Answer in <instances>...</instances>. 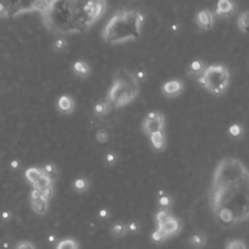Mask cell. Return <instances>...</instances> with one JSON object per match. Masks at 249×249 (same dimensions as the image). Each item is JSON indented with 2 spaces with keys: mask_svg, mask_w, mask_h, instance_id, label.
Masks as SVG:
<instances>
[{
  "mask_svg": "<svg viewBox=\"0 0 249 249\" xmlns=\"http://www.w3.org/2000/svg\"><path fill=\"white\" fill-rule=\"evenodd\" d=\"M44 170L43 168H40V167H30L28 169L25 170V178L27 179V181L30 183V184H33L35 183L39 177L43 174Z\"/></svg>",
  "mask_w": 249,
  "mask_h": 249,
  "instance_id": "obj_19",
  "label": "cell"
},
{
  "mask_svg": "<svg viewBox=\"0 0 249 249\" xmlns=\"http://www.w3.org/2000/svg\"><path fill=\"white\" fill-rule=\"evenodd\" d=\"M112 110H113L112 106L105 98L98 100L93 106V114L95 117L99 119L106 117Z\"/></svg>",
  "mask_w": 249,
  "mask_h": 249,
  "instance_id": "obj_13",
  "label": "cell"
},
{
  "mask_svg": "<svg viewBox=\"0 0 249 249\" xmlns=\"http://www.w3.org/2000/svg\"><path fill=\"white\" fill-rule=\"evenodd\" d=\"M225 249H247V247L242 239L233 238L227 241Z\"/></svg>",
  "mask_w": 249,
  "mask_h": 249,
  "instance_id": "obj_24",
  "label": "cell"
},
{
  "mask_svg": "<svg viewBox=\"0 0 249 249\" xmlns=\"http://www.w3.org/2000/svg\"><path fill=\"white\" fill-rule=\"evenodd\" d=\"M40 192H41V195H42L46 199L49 200V199L53 196V186L48 187V188H46V189H44V190H42V191H40Z\"/></svg>",
  "mask_w": 249,
  "mask_h": 249,
  "instance_id": "obj_31",
  "label": "cell"
},
{
  "mask_svg": "<svg viewBox=\"0 0 249 249\" xmlns=\"http://www.w3.org/2000/svg\"><path fill=\"white\" fill-rule=\"evenodd\" d=\"M205 64L203 63V61L199 60V59H196L193 60L190 65H189V74L192 77H198L199 75H201V73L203 72V70L205 69Z\"/></svg>",
  "mask_w": 249,
  "mask_h": 249,
  "instance_id": "obj_18",
  "label": "cell"
},
{
  "mask_svg": "<svg viewBox=\"0 0 249 249\" xmlns=\"http://www.w3.org/2000/svg\"><path fill=\"white\" fill-rule=\"evenodd\" d=\"M206 236L203 233H196L191 236L190 238V244L194 248H201L206 243Z\"/></svg>",
  "mask_w": 249,
  "mask_h": 249,
  "instance_id": "obj_21",
  "label": "cell"
},
{
  "mask_svg": "<svg viewBox=\"0 0 249 249\" xmlns=\"http://www.w3.org/2000/svg\"><path fill=\"white\" fill-rule=\"evenodd\" d=\"M105 160H106V161H107L108 163L113 164V163L116 162V160H117V156H116L114 153H108V154L106 155V157H105Z\"/></svg>",
  "mask_w": 249,
  "mask_h": 249,
  "instance_id": "obj_33",
  "label": "cell"
},
{
  "mask_svg": "<svg viewBox=\"0 0 249 249\" xmlns=\"http://www.w3.org/2000/svg\"><path fill=\"white\" fill-rule=\"evenodd\" d=\"M165 118L164 115L159 111H152L146 115L142 122V129L148 136L153 132L164 130Z\"/></svg>",
  "mask_w": 249,
  "mask_h": 249,
  "instance_id": "obj_8",
  "label": "cell"
},
{
  "mask_svg": "<svg viewBox=\"0 0 249 249\" xmlns=\"http://www.w3.org/2000/svg\"><path fill=\"white\" fill-rule=\"evenodd\" d=\"M235 4L233 0H218L216 14L221 18H228L234 13Z\"/></svg>",
  "mask_w": 249,
  "mask_h": 249,
  "instance_id": "obj_11",
  "label": "cell"
},
{
  "mask_svg": "<svg viewBox=\"0 0 249 249\" xmlns=\"http://www.w3.org/2000/svg\"><path fill=\"white\" fill-rule=\"evenodd\" d=\"M158 203L161 210H169V208L171 207V204H172L171 198L167 195H160Z\"/></svg>",
  "mask_w": 249,
  "mask_h": 249,
  "instance_id": "obj_26",
  "label": "cell"
},
{
  "mask_svg": "<svg viewBox=\"0 0 249 249\" xmlns=\"http://www.w3.org/2000/svg\"><path fill=\"white\" fill-rule=\"evenodd\" d=\"M43 170H44L47 174H49L50 176L53 177V174H54V172H55V167H54L53 164L48 163V164H46V165L43 167Z\"/></svg>",
  "mask_w": 249,
  "mask_h": 249,
  "instance_id": "obj_32",
  "label": "cell"
},
{
  "mask_svg": "<svg viewBox=\"0 0 249 249\" xmlns=\"http://www.w3.org/2000/svg\"><path fill=\"white\" fill-rule=\"evenodd\" d=\"M48 0H0V16L14 17L32 12H42Z\"/></svg>",
  "mask_w": 249,
  "mask_h": 249,
  "instance_id": "obj_6",
  "label": "cell"
},
{
  "mask_svg": "<svg viewBox=\"0 0 249 249\" xmlns=\"http://www.w3.org/2000/svg\"><path fill=\"white\" fill-rule=\"evenodd\" d=\"M15 249H36V248H35V245L33 244V242H31V241L20 240L16 244Z\"/></svg>",
  "mask_w": 249,
  "mask_h": 249,
  "instance_id": "obj_28",
  "label": "cell"
},
{
  "mask_svg": "<svg viewBox=\"0 0 249 249\" xmlns=\"http://www.w3.org/2000/svg\"><path fill=\"white\" fill-rule=\"evenodd\" d=\"M248 18L249 14L248 11H244L241 14H239L237 18V27L243 34H247L248 29Z\"/></svg>",
  "mask_w": 249,
  "mask_h": 249,
  "instance_id": "obj_20",
  "label": "cell"
},
{
  "mask_svg": "<svg viewBox=\"0 0 249 249\" xmlns=\"http://www.w3.org/2000/svg\"><path fill=\"white\" fill-rule=\"evenodd\" d=\"M53 47L56 51H64L67 47V42L63 38H58L53 42Z\"/></svg>",
  "mask_w": 249,
  "mask_h": 249,
  "instance_id": "obj_29",
  "label": "cell"
},
{
  "mask_svg": "<svg viewBox=\"0 0 249 249\" xmlns=\"http://www.w3.org/2000/svg\"><path fill=\"white\" fill-rule=\"evenodd\" d=\"M19 166V161L18 160H14L11 161V167L14 169H17Z\"/></svg>",
  "mask_w": 249,
  "mask_h": 249,
  "instance_id": "obj_35",
  "label": "cell"
},
{
  "mask_svg": "<svg viewBox=\"0 0 249 249\" xmlns=\"http://www.w3.org/2000/svg\"><path fill=\"white\" fill-rule=\"evenodd\" d=\"M229 131H230V133H231V136H234V137L240 136L241 133H242V127H241L239 124H232V125L230 126Z\"/></svg>",
  "mask_w": 249,
  "mask_h": 249,
  "instance_id": "obj_30",
  "label": "cell"
},
{
  "mask_svg": "<svg viewBox=\"0 0 249 249\" xmlns=\"http://www.w3.org/2000/svg\"><path fill=\"white\" fill-rule=\"evenodd\" d=\"M53 179L52 176H50L49 174H47L45 171L43 172V174L39 177V179L32 184L33 189H36L38 191H42L48 187L53 186Z\"/></svg>",
  "mask_w": 249,
  "mask_h": 249,
  "instance_id": "obj_17",
  "label": "cell"
},
{
  "mask_svg": "<svg viewBox=\"0 0 249 249\" xmlns=\"http://www.w3.org/2000/svg\"><path fill=\"white\" fill-rule=\"evenodd\" d=\"M140 93V83L135 74L120 68L115 73L105 99L113 109H120L131 103Z\"/></svg>",
  "mask_w": 249,
  "mask_h": 249,
  "instance_id": "obj_4",
  "label": "cell"
},
{
  "mask_svg": "<svg viewBox=\"0 0 249 249\" xmlns=\"http://www.w3.org/2000/svg\"><path fill=\"white\" fill-rule=\"evenodd\" d=\"M198 84L213 95H222L230 84V72L224 64H211L197 77Z\"/></svg>",
  "mask_w": 249,
  "mask_h": 249,
  "instance_id": "obj_5",
  "label": "cell"
},
{
  "mask_svg": "<svg viewBox=\"0 0 249 249\" xmlns=\"http://www.w3.org/2000/svg\"><path fill=\"white\" fill-rule=\"evenodd\" d=\"M78 242L73 238H64L56 245V249H78Z\"/></svg>",
  "mask_w": 249,
  "mask_h": 249,
  "instance_id": "obj_22",
  "label": "cell"
},
{
  "mask_svg": "<svg viewBox=\"0 0 249 249\" xmlns=\"http://www.w3.org/2000/svg\"><path fill=\"white\" fill-rule=\"evenodd\" d=\"M149 141L156 151H162L165 147V133L164 130H160L148 135Z\"/></svg>",
  "mask_w": 249,
  "mask_h": 249,
  "instance_id": "obj_12",
  "label": "cell"
},
{
  "mask_svg": "<svg viewBox=\"0 0 249 249\" xmlns=\"http://www.w3.org/2000/svg\"><path fill=\"white\" fill-rule=\"evenodd\" d=\"M11 217H12V213H11L9 210H4V211H2V213H1V219H2L3 221H9V220L11 219Z\"/></svg>",
  "mask_w": 249,
  "mask_h": 249,
  "instance_id": "obj_34",
  "label": "cell"
},
{
  "mask_svg": "<svg viewBox=\"0 0 249 249\" xmlns=\"http://www.w3.org/2000/svg\"><path fill=\"white\" fill-rule=\"evenodd\" d=\"M157 230L153 232L154 241H161L178 232L179 220L169 213V210H159L156 215Z\"/></svg>",
  "mask_w": 249,
  "mask_h": 249,
  "instance_id": "obj_7",
  "label": "cell"
},
{
  "mask_svg": "<svg viewBox=\"0 0 249 249\" xmlns=\"http://www.w3.org/2000/svg\"><path fill=\"white\" fill-rule=\"evenodd\" d=\"M145 16L139 9L116 11L101 30V37L109 45L136 41L142 34Z\"/></svg>",
  "mask_w": 249,
  "mask_h": 249,
  "instance_id": "obj_3",
  "label": "cell"
},
{
  "mask_svg": "<svg viewBox=\"0 0 249 249\" xmlns=\"http://www.w3.org/2000/svg\"><path fill=\"white\" fill-rule=\"evenodd\" d=\"M106 215V211L105 210H101L100 211V216H105Z\"/></svg>",
  "mask_w": 249,
  "mask_h": 249,
  "instance_id": "obj_38",
  "label": "cell"
},
{
  "mask_svg": "<svg viewBox=\"0 0 249 249\" xmlns=\"http://www.w3.org/2000/svg\"><path fill=\"white\" fill-rule=\"evenodd\" d=\"M127 231V226L125 224L123 223H115L112 225L111 227V232L113 233V235L117 236V237H121L123 235H124Z\"/></svg>",
  "mask_w": 249,
  "mask_h": 249,
  "instance_id": "obj_23",
  "label": "cell"
},
{
  "mask_svg": "<svg viewBox=\"0 0 249 249\" xmlns=\"http://www.w3.org/2000/svg\"><path fill=\"white\" fill-rule=\"evenodd\" d=\"M31 207L38 215L46 214L49 207V200L46 199L42 195L38 198L31 199Z\"/></svg>",
  "mask_w": 249,
  "mask_h": 249,
  "instance_id": "obj_15",
  "label": "cell"
},
{
  "mask_svg": "<svg viewBox=\"0 0 249 249\" xmlns=\"http://www.w3.org/2000/svg\"><path fill=\"white\" fill-rule=\"evenodd\" d=\"M95 138L98 143L100 144H105L109 141L110 139V133L107 129L105 128H99L96 133H95Z\"/></svg>",
  "mask_w": 249,
  "mask_h": 249,
  "instance_id": "obj_25",
  "label": "cell"
},
{
  "mask_svg": "<svg viewBox=\"0 0 249 249\" xmlns=\"http://www.w3.org/2000/svg\"><path fill=\"white\" fill-rule=\"evenodd\" d=\"M209 205L215 218L224 225L242 223L249 218V172L236 158L225 157L213 171Z\"/></svg>",
  "mask_w": 249,
  "mask_h": 249,
  "instance_id": "obj_1",
  "label": "cell"
},
{
  "mask_svg": "<svg viewBox=\"0 0 249 249\" xmlns=\"http://www.w3.org/2000/svg\"><path fill=\"white\" fill-rule=\"evenodd\" d=\"M49 240L51 241V242H53V240H54V236H53V235H51L50 237H49Z\"/></svg>",
  "mask_w": 249,
  "mask_h": 249,
  "instance_id": "obj_39",
  "label": "cell"
},
{
  "mask_svg": "<svg viewBox=\"0 0 249 249\" xmlns=\"http://www.w3.org/2000/svg\"><path fill=\"white\" fill-rule=\"evenodd\" d=\"M196 22L202 30H209L214 25V16L208 9H202L196 15Z\"/></svg>",
  "mask_w": 249,
  "mask_h": 249,
  "instance_id": "obj_9",
  "label": "cell"
},
{
  "mask_svg": "<svg viewBox=\"0 0 249 249\" xmlns=\"http://www.w3.org/2000/svg\"><path fill=\"white\" fill-rule=\"evenodd\" d=\"M106 10V0H48L41 18L50 32L67 36L89 31Z\"/></svg>",
  "mask_w": 249,
  "mask_h": 249,
  "instance_id": "obj_2",
  "label": "cell"
},
{
  "mask_svg": "<svg viewBox=\"0 0 249 249\" xmlns=\"http://www.w3.org/2000/svg\"><path fill=\"white\" fill-rule=\"evenodd\" d=\"M74 188L77 192H85L88 189V181L85 178H78L74 182Z\"/></svg>",
  "mask_w": 249,
  "mask_h": 249,
  "instance_id": "obj_27",
  "label": "cell"
},
{
  "mask_svg": "<svg viewBox=\"0 0 249 249\" xmlns=\"http://www.w3.org/2000/svg\"><path fill=\"white\" fill-rule=\"evenodd\" d=\"M73 72L81 78H87L90 75V67L84 60H77L72 65Z\"/></svg>",
  "mask_w": 249,
  "mask_h": 249,
  "instance_id": "obj_16",
  "label": "cell"
},
{
  "mask_svg": "<svg viewBox=\"0 0 249 249\" xmlns=\"http://www.w3.org/2000/svg\"><path fill=\"white\" fill-rule=\"evenodd\" d=\"M57 108L61 113L71 114L75 108L73 98L69 95H61L57 100Z\"/></svg>",
  "mask_w": 249,
  "mask_h": 249,
  "instance_id": "obj_14",
  "label": "cell"
},
{
  "mask_svg": "<svg viewBox=\"0 0 249 249\" xmlns=\"http://www.w3.org/2000/svg\"><path fill=\"white\" fill-rule=\"evenodd\" d=\"M128 228L131 230V231H136L137 229H138V226H137V224L136 223H131L129 226H128Z\"/></svg>",
  "mask_w": 249,
  "mask_h": 249,
  "instance_id": "obj_36",
  "label": "cell"
},
{
  "mask_svg": "<svg viewBox=\"0 0 249 249\" xmlns=\"http://www.w3.org/2000/svg\"><path fill=\"white\" fill-rule=\"evenodd\" d=\"M161 90L166 97H176L184 90V84L179 80H170L163 84Z\"/></svg>",
  "mask_w": 249,
  "mask_h": 249,
  "instance_id": "obj_10",
  "label": "cell"
},
{
  "mask_svg": "<svg viewBox=\"0 0 249 249\" xmlns=\"http://www.w3.org/2000/svg\"><path fill=\"white\" fill-rule=\"evenodd\" d=\"M2 247H3V249H9L10 248V243L8 241H4L2 243Z\"/></svg>",
  "mask_w": 249,
  "mask_h": 249,
  "instance_id": "obj_37",
  "label": "cell"
}]
</instances>
